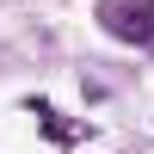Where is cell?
I'll use <instances>...</instances> for the list:
<instances>
[{"mask_svg": "<svg viewBox=\"0 0 154 154\" xmlns=\"http://www.w3.org/2000/svg\"><path fill=\"white\" fill-rule=\"evenodd\" d=\"M99 19L117 43H154V0H105Z\"/></svg>", "mask_w": 154, "mask_h": 154, "instance_id": "6da1fadb", "label": "cell"}]
</instances>
